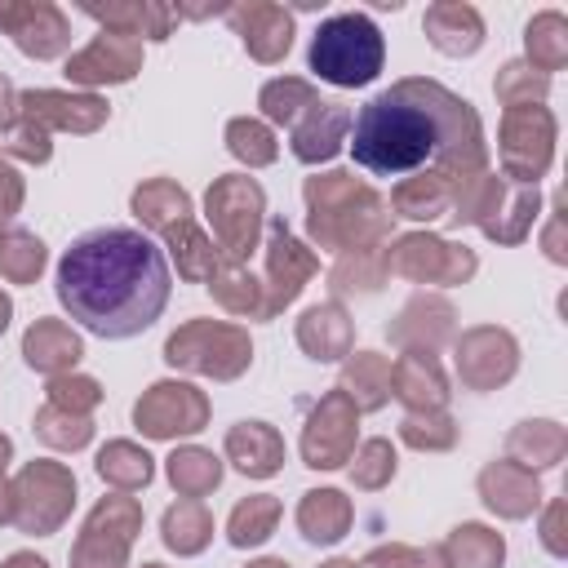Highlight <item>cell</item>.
<instances>
[{
  "label": "cell",
  "mask_w": 568,
  "mask_h": 568,
  "mask_svg": "<svg viewBox=\"0 0 568 568\" xmlns=\"http://www.w3.org/2000/svg\"><path fill=\"white\" fill-rule=\"evenodd\" d=\"M62 311L93 337L124 342L146 333L173 293L169 262L155 240L133 226H93L71 240L53 275Z\"/></svg>",
  "instance_id": "cell-1"
},
{
  "label": "cell",
  "mask_w": 568,
  "mask_h": 568,
  "mask_svg": "<svg viewBox=\"0 0 568 568\" xmlns=\"http://www.w3.org/2000/svg\"><path fill=\"white\" fill-rule=\"evenodd\" d=\"M462 133L479 138V124L462 98H453L444 84L404 80L359 106L351 124V155L373 178H404L457 151Z\"/></svg>",
  "instance_id": "cell-2"
},
{
  "label": "cell",
  "mask_w": 568,
  "mask_h": 568,
  "mask_svg": "<svg viewBox=\"0 0 568 568\" xmlns=\"http://www.w3.org/2000/svg\"><path fill=\"white\" fill-rule=\"evenodd\" d=\"M311 71L333 84H368L382 71V36L364 13L328 18L311 40Z\"/></svg>",
  "instance_id": "cell-3"
}]
</instances>
